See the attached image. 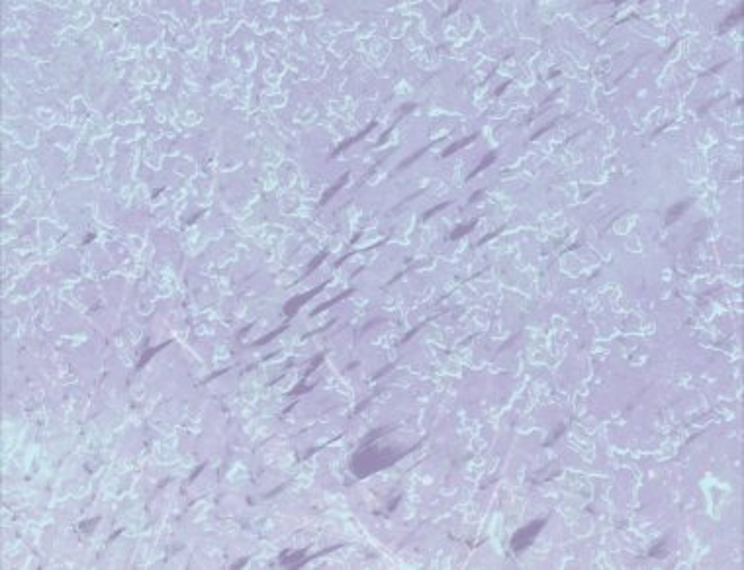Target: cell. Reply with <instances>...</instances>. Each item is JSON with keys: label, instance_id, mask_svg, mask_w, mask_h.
Returning a JSON list of instances; mask_svg holds the SVG:
<instances>
[{"label": "cell", "instance_id": "obj_1", "mask_svg": "<svg viewBox=\"0 0 744 570\" xmlns=\"http://www.w3.org/2000/svg\"><path fill=\"white\" fill-rule=\"evenodd\" d=\"M545 523H547V520H535V522H531L529 525L521 527V530L517 531L516 535L511 537V543H509V545H511V551H513V553H523L525 549L535 541V537L539 535L540 530L545 527Z\"/></svg>", "mask_w": 744, "mask_h": 570}]
</instances>
